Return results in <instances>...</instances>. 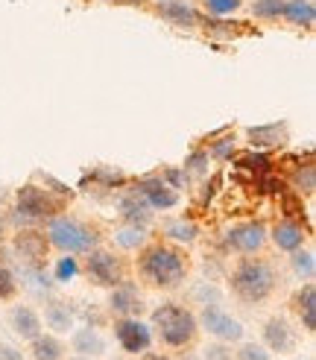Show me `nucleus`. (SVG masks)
Here are the masks:
<instances>
[{
	"instance_id": "b1692460",
	"label": "nucleus",
	"mask_w": 316,
	"mask_h": 360,
	"mask_svg": "<svg viewBox=\"0 0 316 360\" xmlns=\"http://www.w3.org/2000/svg\"><path fill=\"white\" fill-rule=\"evenodd\" d=\"M74 349L79 354H103L105 343H103V337L94 328H82V331L74 334Z\"/></svg>"
},
{
	"instance_id": "7ed1b4c3",
	"label": "nucleus",
	"mask_w": 316,
	"mask_h": 360,
	"mask_svg": "<svg viewBox=\"0 0 316 360\" xmlns=\"http://www.w3.org/2000/svg\"><path fill=\"white\" fill-rule=\"evenodd\" d=\"M152 331L170 349H187L199 334V322L182 302H164L152 311Z\"/></svg>"
},
{
	"instance_id": "a19ab883",
	"label": "nucleus",
	"mask_w": 316,
	"mask_h": 360,
	"mask_svg": "<svg viewBox=\"0 0 316 360\" xmlns=\"http://www.w3.org/2000/svg\"><path fill=\"white\" fill-rule=\"evenodd\" d=\"M74 360H88V357H74Z\"/></svg>"
},
{
	"instance_id": "e433bc0d",
	"label": "nucleus",
	"mask_w": 316,
	"mask_h": 360,
	"mask_svg": "<svg viewBox=\"0 0 316 360\" xmlns=\"http://www.w3.org/2000/svg\"><path fill=\"white\" fill-rule=\"evenodd\" d=\"M205 360H232V352H228L225 346H208Z\"/></svg>"
},
{
	"instance_id": "72a5a7b5",
	"label": "nucleus",
	"mask_w": 316,
	"mask_h": 360,
	"mask_svg": "<svg viewBox=\"0 0 316 360\" xmlns=\"http://www.w3.org/2000/svg\"><path fill=\"white\" fill-rule=\"evenodd\" d=\"M237 360H270V352L258 343H246V346H240Z\"/></svg>"
},
{
	"instance_id": "2f4dec72",
	"label": "nucleus",
	"mask_w": 316,
	"mask_h": 360,
	"mask_svg": "<svg viewBox=\"0 0 316 360\" xmlns=\"http://www.w3.org/2000/svg\"><path fill=\"white\" fill-rule=\"evenodd\" d=\"M208 158H217V161H225L235 155V138H220L214 143H208Z\"/></svg>"
},
{
	"instance_id": "4468645a",
	"label": "nucleus",
	"mask_w": 316,
	"mask_h": 360,
	"mask_svg": "<svg viewBox=\"0 0 316 360\" xmlns=\"http://www.w3.org/2000/svg\"><path fill=\"white\" fill-rule=\"evenodd\" d=\"M267 235H270V240L275 243V249H281V252H296V249L305 246L308 229L298 223V220L284 217V220H278V223L272 226V231H267Z\"/></svg>"
},
{
	"instance_id": "a878e982",
	"label": "nucleus",
	"mask_w": 316,
	"mask_h": 360,
	"mask_svg": "<svg viewBox=\"0 0 316 360\" xmlns=\"http://www.w3.org/2000/svg\"><path fill=\"white\" fill-rule=\"evenodd\" d=\"M293 188L298 191V196H310L313 191H316V167L310 165H298V167H293Z\"/></svg>"
},
{
	"instance_id": "f3484780",
	"label": "nucleus",
	"mask_w": 316,
	"mask_h": 360,
	"mask_svg": "<svg viewBox=\"0 0 316 360\" xmlns=\"http://www.w3.org/2000/svg\"><path fill=\"white\" fill-rule=\"evenodd\" d=\"M117 211H120V217L126 220V223H132V226H147L152 220V208L147 205L144 196H138L135 191L120 196V200H117Z\"/></svg>"
},
{
	"instance_id": "58836bf2",
	"label": "nucleus",
	"mask_w": 316,
	"mask_h": 360,
	"mask_svg": "<svg viewBox=\"0 0 316 360\" xmlns=\"http://www.w3.org/2000/svg\"><path fill=\"white\" fill-rule=\"evenodd\" d=\"M140 360H173V357H167V354H155V352H150V354H144Z\"/></svg>"
},
{
	"instance_id": "f704fd0d",
	"label": "nucleus",
	"mask_w": 316,
	"mask_h": 360,
	"mask_svg": "<svg viewBox=\"0 0 316 360\" xmlns=\"http://www.w3.org/2000/svg\"><path fill=\"white\" fill-rule=\"evenodd\" d=\"M74 276H77V261L70 258V255H65V258L59 261V266H56V278L65 281V278H74Z\"/></svg>"
},
{
	"instance_id": "c9c22d12",
	"label": "nucleus",
	"mask_w": 316,
	"mask_h": 360,
	"mask_svg": "<svg viewBox=\"0 0 316 360\" xmlns=\"http://www.w3.org/2000/svg\"><path fill=\"white\" fill-rule=\"evenodd\" d=\"M162 179H164V182H167L173 191H179V188L187 182V176H185L182 170H176V167H167V170L162 173Z\"/></svg>"
},
{
	"instance_id": "dca6fc26",
	"label": "nucleus",
	"mask_w": 316,
	"mask_h": 360,
	"mask_svg": "<svg viewBox=\"0 0 316 360\" xmlns=\"http://www.w3.org/2000/svg\"><path fill=\"white\" fill-rule=\"evenodd\" d=\"M246 138H249L252 150H272L287 143V123H263V126H249L246 129Z\"/></svg>"
},
{
	"instance_id": "c756f323",
	"label": "nucleus",
	"mask_w": 316,
	"mask_h": 360,
	"mask_svg": "<svg viewBox=\"0 0 316 360\" xmlns=\"http://www.w3.org/2000/svg\"><path fill=\"white\" fill-rule=\"evenodd\" d=\"M205 173H208V153L193 150L185 161V176H205Z\"/></svg>"
},
{
	"instance_id": "cd10ccee",
	"label": "nucleus",
	"mask_w": 316,
	"mask_h": 360,
	"mask_svg": "<svg viewBox=\"0 0 316 360\" xmlns=\"http://www.w3.org/2000/svg\"><path fill=\"white\" fill-rule=\"evenodd\" d=\"M199 4H202L205 15H211V18H228L243 6V0H199Z\"/></svg>"
},
{
	"instance_id": "c85d7f7f",
	"label": "nucleus",
	"mask_w": 316,
	"mask_h": 360,
	"mask_svg": "<svg viewBox=\"0 0 316 360\" xmlns=\"http://www.w3.org/2000/svg\"><path fill=\"white\" fill-rule=\"evenodd\" d=\"M284 0H252V15L258 21H278Z\"/></svg>"
},
{
	"instance_id": "f8f14e48",
	"label": "nucleus",
	"mask_w": 316,
	"mask_h": 360,
	"mask_svg": "<svg viewBox=\"0 0 316 360\" xmlns=\"http://www.w3.org/2000/svg\"><path fill=\"white\" fill-rule=\"evenodd\" d=\"M109 311L114 316H140V311H144V296H140V290H138V281L123 278L120 284L112 287Z\"/></svg>"
},
{
	"instance_id": "bb28decb",
	"label": "nucleus",
	"mask_w": 316,
	"mask_h": 360,
	"mask_svg": "<svg viewBox=\"0 0 316 360\" xmlns=\"http://www.w3.org/2000/svg\"><path fill=\"white\" fill-rule=\"evenodd\" d=\"M290 264H293V269H296V276H302L305 281H313V273H316V264H313V252L310 249H296V252H290Z\"/></svg>"
},
{
	"instance_id": "0eeeda50",
	"label": "nucleus",
	"mask_w": 316,
	"mask_h": 360,
	"mask_svg": "<svg viewBox=\"0 0 316 360\" xmlns=\"http://www.w3.org/2000/svg\"><path fill=\"white\" fill-rule=\"evenodd\" d=\"M223 240L232 252H237V255H261L270 235H267V226L261 220H246V223H237V226L228 229Z\"/></svg>"
},
{
	"instance_id": "79ce46f5",
	"label": "nucleus",
	"mask_w": 316,
	"mask_h": 360,
	"mask_svg": "<svg viewBox=\"0 0 316 360\" xmlns=\"http://www.w3.org/2000/svg\"><path fill=\"white\" fill-rule=\"evenodd\" d=\"M158 4H164V0H158Z\"/></svg>"
},
{
	"instance_id": "2eb2a0df",
	"label": "nucleus",
	"mask_w": 316,
	"mask_h": 360,
	"mask_svg": "<svg viewBox=\"0 0 316 360\" xmlns=\"http://www.w3.org/2000/svg\"><path fill=\"white\" fill-rule=\"evenodd\" d=\"M263 343H267L272 352H278V354L293 352L296 331L290 328V322L284 316H272V319L263 322Z\"/></svg>"
},
{
	"instance_id": "ea45409f",
	"label": "nucleus",
	"mask_w": 316,
	"mask_h": 360,
	"mask_svg": "<svg viewBox=\"0 0 316 360\" xmlns=\"http://www.w3.org/2000/svg\"><path fill=\"white\" fill-rule=\"evenodd\" d=\"M4 238H6V223H4V217H0V243H4Z\"/></svg>"
},
{
	"instance_id": "f03ea898",
	"label": "nucleus",
	"mask_w": 316,
	"mask_h": 360,
	"mask_svg": "<svg viewBox=\"0 0 316 360\" xmlns=\"http://www.w3.org/2000/svg\"><path fill=\"white\" fill-rule=\"evenodd\" d=\"M228 284H232V293L237 302L243 304H263L267 299H272V293L278 290V266L270 258L261 255H243L232 276H228Z\"/></svg>"
},
{
	"instance_id": "a211bd4d",
	"label": "nucleus",
	"mask_w": 316,
	"mask_h": 360,
	"mask_svg": "<svg viewBox=\"0 0 316 360\" xmlns=\"http://www.w3.org/2000/svg\"><path fill=\"white\" fill-rule=\"evenodd\" d=\"M293 311L298 314V319H302V326L308 334L316 331V284L308 281L302 290H298L293 296Z\"/></svg>"
},
{
	"instance_id": "9d476101",
	"label": "nucleus",
	"mask_w": 316,
	"mask_h": 360,
	"mask_svg": "<svg viewBox=\"0 0 316 360\" xmlns=\"http://www.w3.org/2000/svg\"><path fill=\"white\" fill-rule=\"evenodd\" d=\"M197 322H199V326H202L211 337L223 340V343H235V340L243 337V326H240V322L232 319V314H225L223 308H217V304H205L202 316H199Z\"/></svg>"
},
{
	"instance_id": "5701e85b",
	"label": "nucleus",
	"mask_w": 316,
	"mask_h": 360,
	"mask_svg": "<svg viewBox=\"0 0 316 360\" xmlns=\"http://www.w3.org/2000/svg\"><path fill=\"white\" fill-rule=\"evenodd\" d=\"M44 319L53 331H70V326H74V314L65 302H50L44 308Z\"/></svg>"
},
{
	"instance_id": "aec40b11",
	"label": "nucleus",
	"mask_w": 316,
	"mask_h": 360,
	"mask_svg": "<svg viewBox=\"0 0 316 360\" xmlns=\"http://www.w3.org/2000/svg\"><path fill=\"white\" fill-rule=\"evenodd\" d=\"M12 328L21 340H35L41 334V316L27 304H15L12 308Z\"/></svg>"
},
{
	"instance_id": "1a4fd4ad",
	"label": "nucleus",
	"mask_w": 316,
	"mask_h": 360,
	"mask_svg": "<svg viewBox=\"0 0 316 360\" xmlns=\"http://www.w3.org/2000/svg\"><path fill=\"white\" fill-rule=\"evenodd\" d=\"M132 191L138 196H144L152 211H167L173 205H179V193H176L162 176H140V179H135Z\"/></svg>"
},
{
	"instance_id": "393cba45",
	"label": "nucleus",
	"mask_w": 316,
	"mask_h": 360,
	"mask_svg": "<svg viewBox=\"0 0 316 360\" xmlns=\"http://www.w3.org/2000/svg\"><path fill=\"white\" fill-rule=\"evenodd\" d=\"M114 243H117L120 249H140V246L147 243V231H144V226L126 223L123 229L114 231Z\"/></svg>"
},
{
	"instance_id": "4c0bfd02",
	"label": "nucleus",
	"mask_w": 316,
	"mask_h": 360,
	"mask_svg": "<svg viewBox=\"0 0 316 360\" xmlns=\"http://www.w3.org/2000/svg\"><path fill=\"white\" fill-rule=\"evenodd\" d=\"M0 360H24L21 352L12 349V346H0Z\"/></svg>"
},
{
	"instance_id": "4be33fe9",
	"label": "nucleus",
	"mask_w": 316,
	"mask_h": 360,
	"mask_svg": "<svg viewBox=\"0 0 316 360\" xmlns=\"http://www.w3.org/2000/svg\"><path fill=\"white\" fill-rule=\"evenodd\" d=\"M197 238H199V231H197V226H193V223H185V220H170V223H164V240H170V243L190 246Z\"/></svg>"
},
{
	"instance_id": "6ab92c4d",
	"label": "nucleus",
	"mask_w": 316,
	"mask_h": 360,
	"mask_svg": "<svg viewBox=\"0 0 316 360\" xmlns=\"http://www.w3.org/2000/svg\"><path fill=\"white\" fill-rule=\"evenodd\" d=\"M281 18L290 21L293 27L310 30L316 24V6H313V0H284V6H281Z\"/></svg>"
},
{
	"instance_id": "ddd939ff",
	"label": "nucleus",
	"mask_w": 316,
	"mask_h": 360,
	"mask_svg": "<svg viewBox=\"0 0 316 360\" xmlns=\"http://www.w3.org/2000/svg\"><path fill=\"white\" fill-rule=\"evenodd\" d=\"M158 18L179 30H197L202 27V15L193 9L190 4H185V0H164V4H158Z\"/></svg>"
},
{
	"instance_id": "39448f33",
	"label": "nucleus",
	"mask_w": 316,
	"mask_h": 360,
	"mask_svg": "<svg viewBox=\"0 0 316 360\" xmlns=\"http://www.w3.org/2000/svg\"><path fill=\"white\" fill-rule=\"evenodd\" d=\"M62 211H65V196H59L56 191H41L35 185H24L15 193V214H18L15 220L18 223L39 226V223L53 220Z\"/></svg>"
},
{
	"instance_id": "6e6552de",
	"label": "nucleus",
	"mask_w": 316,
	"mask_h": 360,
	"mask_svg": "<svg viewBox=\"0 0 316 360\" xmlns=\"http://www.w3.org/2000/svg\"><path fill=\"white\" fill-rule=\"evenodd\" d=\"M12 243H15V252H18V255L27 261V266H32V269H44L47 255H50V249H53L44 231L21 229V231H18V235L12 238Z\"/></svg>"
},
{
	"instance_id": "7c9ffc66",
	"label": "nucleus",
	"mask_w": 316,
	"mask_h": 360,
	"mask_svg": "<svg viewBox=\"0 0 316 360\" xmlns=\"http://www.w3.org/2000/svg\"><path fill=\"white\" fill-rule=\"evenodd\" d=\"M235 165L243 167V170H258V173H263V170L270 167V158H267V155H255V153H240V155H235Z\"/></svg>"
},
{
	"instance_id": "423d86ee",
	"label": "nucleus",
	"mask_w": 316,
	"mask_h": 360,
	"mask_svg": "<svg viewBox=\"0 0 316 360\" xmlns=\"http://www.w3.org/2000/svg\"><path fill=\"white\" fill-rule=\"evenodd\" d=\"M85 276L97 287H114L126 278V261L112 249H91L85 255Z\"/></svg>"
},
{
	"instance_id": "9b49d317",
	"label": "nucleus",
	"mask_w": 316,
	"mask_h": 360,
	"mask_svg": "<svg viewBox=\"0 0 316 360\" xmlns=\"http://www.w3.org/2000/svg\"><path fill=\"white\" fill-rule=\"evenodd\" d=\"M114 337H117V343L123 346V352H129V354L147 352L150 343H152V331L138 316H120L114 322Z\"/></svg>"
},
{
	"instance_id": "473e14b6",
	"label": "nucleus",
	"mask_w": 316,
	"mask_h": 360,
	"mask_svg": "<svg viewBox=\"0 0 316 360\" xmlns=\"http://www.w3.org/2000/svg\"><path fill=\"white\" fill-rule=\"evenodd\" d=\"M18 293V281L6 264H0V302H9Z\"/></svg>"
},
{
	"instance_id": "f257e3e1",
	"label": "nucleus",
	"mask_w": 316,
	"mask_h": 360,
	"mask_svg": "<svg viewBox=\"0 0 316 360\" xmlns=\"http://www.w3.org/2000/svg\"><path fill=\"white\" fill-rule=\"evenodd\" d=\"M135 273L152 290H179L190 276V255L170 240H147L138 249Z\"/></svg>"
},
{
	"instance_id": "412c9836",
	"label": "nucleus",
	"mask_w": 316,
	"mask_h": 360,
	"mask_svg": "<svg viewBox=\"0 0 316 360\" xmlns=\"http://www.w3.org/2000/svg\"><path fill=\"white\" fill-rule=\"evenodd\" d=\"M32 343V357L35 360H62L65 357V346L59 337L53 334H39L35 340H29Z\"/></svg>"
},
{
	"instance_id": "20e7f679",
	"label": "nucleus",
	"mask_w": 316,
	"mask_h": 360,
	"mask_svg": "<svg viewBox=\"0 0 316 360\" xmlns=\"http://www.w3.org/2000/svg\"><path fill=\"white\" fill-rule=\"evenodd\" d=\"M44 235H47L50 246L65 252V255H88L91 249L100 246L97 229L77 220V217H67V214H56L53 220H47Z\"/></svg>"
}]
</instances>
